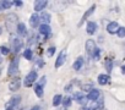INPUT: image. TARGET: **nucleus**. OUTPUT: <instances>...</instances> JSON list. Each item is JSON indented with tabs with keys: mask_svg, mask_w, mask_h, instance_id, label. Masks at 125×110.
<instances>
[{
	"mask_svg": "<svg viewBox=\"0 0 125 110\" xmlns=\"http://www.w3.org/2000/svg\"><path fill=\"white\" fill-rule=\"evenodd\" d=\"M1 4H3V9L5 10V9H10L14 3L12 1H6V0H5V1H1Z\"/></svg>",
	"mask_w": 125,
	"mask_h": 110,
	"instance_id": "a878e982",
	"label": "nucleus"
},
{
	"mask_svg": "<svg viewBox=\"0 0 125 110\" xmlns=\"http://www.w3.org/2000/svg\"><path fill=\"white\" fill-rule=\"evenodd\" d=\"M6 27L9 28V31H12L15 28H17V16L15 14H9L6 16Z\"/></svg>",
	"mask_w": 125,
	"mask_h": 110,
	"instance_id": "f257e3e1",
	"label": "nucleus"
},
{
	"mask_svg": "<svg viewBox=\"0 0 125 110\" xmlns=\"http://www.w3.org/2000/svg\"><path fill=\"white\" fill-rule=\"evenodd\" d=\"M0 72H1V69H0Z\"/></svg>",
	"mask_w": 125,
	"mask_h": 110,
	"instance_id": "4c0bfd02",
	"label": "nucleus"
},
{
	"mask_svg": "<svg viewBox=\"0 0 125 110\" xmlns=\"http://www.w3.org/2000/svg\"><path fill=\"white\" fill-rule=\"evenodd\" d=\"M54 53H55V48H54V46H50V48L48 49V55H49V56H53Z\"/></svg>",
	"mask_w": 125,
	"mask_h": 110,
	"instance_id": "c85d7f7f",
	"label": "nucleus"
},
{
	"mask_svg": "<svg viewBox=\"0 0 125 110\" xmlns=\"http://www.w3.org/2000/svg\"><path fill=\"white\" fill-rule=\"evenodd\" d=\"M14 4H15V5H16V6H19V8H20V6H22V5H23V3H22V1H15V3H14Z\"/></svg>",
	"mask_w": 125,
	"mask_h": 110,
	"instance_id": "7c9ffc66",
	"label": "nucleus"
},
{
	"mask_svg": "<svg viewBox=\"0 0 125 110\" xmlns=\"http://www.w3.org/2000/svg\"><path fill=\"white\" fill-rule=\"evenodd\" d=\"M20 101H21V97H20V95H15V97H12V98L6 103V105H5V110H15L16 106L20 104Z\"/></svg>",
	"mask_w": 125,
	"mask_h": 110,
	"instance_id": "7ed1b4c3",
	"label": "nucleus"
},
{
	"mask_svg": "<svg viewBox=\"0 0 125 110\" xmlns=\"http://www.w3.org/2000/svg\"><path fill=\"white\" fill-rule=\"evenodd\" d=\"M47 5H48V1H45V0H37V1H34V10L42 11L43 9H45Z\"/></svg>",
	"mask_w": 125,
	"mask_h": 110,
	"instance_id": "9b49d317",
	"label": "nucleus"
},
{
	"mask_svg": "<svg viewBox=\"0 0 125 110\" xmlns=\"http://www.w3.org/2000/svg\"><path fill=\"white\" fill-rule=\"evenodd\" d=\"M61 101H62V97L60 94L54 95V98H53V106H59Z\"/></svg>",
	"mask_w": 125,
	"mask_h": 110,
	"instance_id": "412c9836",
	"label": "nucleus"
},
{
	"mask_svg": "<svg viewBox=\"0 0 125 110\" xmlns=\"http://www.w3.org/2000/svg\"><path fill=\"white\" fill-rule=\"evenodd\" d=\"M105 67H107V71L110 72V71H112V67H113V63H112L110 60H107V61H105Z\"/></svg>",
	"mask_w": 125,
	"mask_h": 110,
	"instance_id": "cd10ccee",
	"label": "nucleus"
},
{
	"mask_svg": "<svg viewBox=\"0 0 125 110\" xmlns=\"http://www.w3.org/2000/svg\"><path fill=\"white\" fill-rule=\"evenodd\" d=\"M108 82H109V76H108V75L102 73V75L98 76V83H99L101 86H105Z\"/></svg>",
	"mask_w": 125,
	"mask_h": 110,
	"instance_id": "f3484780",
	"label": "nucleus"
},
{
	"mask_svg": "<svg viewBox=\"0 0 125 110\" xmlns=\"http://www.w3.org/2000/svg\"><path fill=\"white\" fill-rule=\"evenodd\" d=\"M94 60H98L99 59V49L97 48V50H96V53H94V55H93V56H92Z\"/></svg>",
	"mask_w": 125,
	"mask_h": 110,
	"instance_id": "c756f323",
	"label": "nucleus"
},
{
	"mask_svg": "<svg viewBox=\"0 0 125 110\" xmlns=\"http://www.w3.org/2000/svg\"><path fill=\"white\" fill-rule=\"evenodd\" d=\"M16 32H17V34H20V36H26L27 29H26L25 23H19V25H17V28H16Z\"/></svg>",
	"mask_w": 125,
	"mask_h": 110,
	"instance_id": "a211bd4d",
	"label": "nucleus"
},
{
	"mask_svg": "<svg viewBox=\"0 0 125 110\" xmlns=\"http://www.w3.org/2000/svg\"><path fill=\"white\" fill-rule=\"evenodd\" d=\"M74 99L76 100V101H79V103H81V104H85L88 99H87V97L86 95H83L81 92H76L75 94H74Z\"/></svg>",
	"mask_w": 125,
	"mask_h": 110,
	"instance_id": "4468645a",
	"label": "nucleus"
},
{
	"mask_svg": "<svg viewBox=\"0 0 125 110\" xmlns=\"http://www.w3.org/2000/svg\"><path fill=\"white\" fill-rule=\"evenodd\" d=\"M20 86H21V81H20V78L17 77V78H14V80L10 82L9 89H10L11 92H16V91L20 88Z\"/></svg>",
	"mask_w": 125,
	"mask_h": 110,
	"instance_id": "1a4fd4ad",
	"label": "nucleus"
},
{
	"mask_svg": "<svg viewBox=\"0 0 125 110\" xmlns=\"http://www.w3.org/2000/svg\"><path fill=\"white\" fill-rule=\"evenodd\" d=\"M11 44H12V48H14V51L15 53H19L21 50V48L23 46V43H22L21 38H17L15 36L11 37Z\"/></svg>",
	"mask_w": 125,
	"mask_h": 110,
	"instance_id": "423d86ee",
	"label": "nucleus"
},
{
	"mask_svg": "<svg viewBox=\"0 0 125 110\" xmlns=\"http://www.w3.org/2000/svg\"><path fill=\"white\" fill-rule=\"evenodd\" d=\"M61 110H66V108H64V106H62V109Z\"/></svg>",
	"mask_w": 125,
	"mask_h": 110,
	"instance_id": "e433bc0d",
	"label": "nucleus"
},
{
	"mask_svg": "<svg viewBox=\"0 0 125 110\" xmlns=\"http://www.w3.org/2000/svg\"><path fill=\"white\" fill-rule=\"evenodd\" d=\"M3 63V58H1V55H0V64Z\"/></svg>",
	"mask_w": 125,
	"mask_h": 110,
	"instance_id": "f704fd0d",
	"label": "nucleus"
},
{
	"mask_svg": "<svg viewBox=\"0 0 125 110\" xmlns=\"http://www.w3.org/2000/svg\"><path fill=\"white\" fill-rule=\"evenodd\" d=\"M116 34H118L119 38H124V37H125V27H119Z\"/></svg>",
	"mask_w": 125,
	"mask_h": 110,
	"instance_id": "393cba45",
	"label": "nucleus"
},
{
	"mask_svg": "<svg viewBox=\"0 0 125 110\" xmlns=\"http://www.w3.org/2000/svg\"><path fill=\"white\" fill-rule=\"evenodd\" d=\"M1 10H4V9H3V4H1V1H0V11H1Z\"/></svg>",
	"mask_w": 125,
	"mask_h": 110,
	"instance_id": "72a5a7b5",
	"label": "nucleus"
},
{
	"mask_svg": "<svg viewBox=\"0 0 125 110\" xmlns=\"http://www.w3.org/2000/svg\"><path fill=\"white\" fill-rule=\"evenodd\" d=\"M71 101H73V99H71V97H64V99H62V105H64V108H69L70 105H71Z\"/></svg>",
	"mask_w": 125,
	"mask_h": 110,
	"instance_id": "5701e85b",
	"label": "nucleus"
},
{
	"mask_svg": "<svg viewBox=\"0 0 125 110\" xmlns=\"http://www.w3.org/2000/svg\"><path fill=\"white\" fill-rule=\"evenodd\" d=\"M39 17H41V21L43 22L42 25H49V22H50V14L49 12H43L42 16H39Z\"/></svg>",
	"mask_w": 125,
	"mask_h": 110,
	"instance_id": "6ab92c4d",
	"label": "nucleus"
},
{
	"mask_svg": "<svg viewBox=\"0 0 125 110\" xmlns=\"http://www.w3.org/2000/svg\"><path fill=\"white\" fill-rule=\"evenodd\" d=\"M19 61L20 59L19 58H15L11 63H10V66H9V70H8V73L9 76H15L17 73V69H19Z\"/></svg>",
	"mask_w": 125,
	"mask_h": 110,
	"instance_id": "20e7f679",
	"label": "nucleus"
},
{
	"mask_svg": "<svg viewBox=\"0 0 125 110\" xmlns=\"http://www.w3.org/2000/svg\"><path fill=\"white\" fill-rule=\"evenodd\" d=\"M118 29H119V25H118V22H115V21L110 22V23L107 26V31H108V33H110V34L116 33Z\"/></svg>",
	"mask_w": 125,
	"mask_h": 110,
	"instance_id": "f8f14e48",
	"label": "nucleus"
},
{
	"mask_svg": "<svg viewBox=\"0 0 125 110\" xmlns=\"http://www.w3.org/2000/svg\"><path fill=\"white\" fill-rule=\"evenodd\" d=\"M99 97H101V93L97 89H91L90 93L87 94V99L91 100V101H97L99 99Z\"/></svg>",
	"mask_w": 125,
	"mask_h": 110,
	"instance_id": "6e6552de",
	"label": "nucleus"
},
{
	"mask_svg": "<svg viewBox=\"0 0 125 110\" xmlns=\"http://www.w3.org/2000/svg\"><path fill=\"white\" fill-rule=\"evenodd\" d=\"M94 9H96V6L93 5V6H91V8H90V9H88V10H87V11L85 12V15L82 16V21H81V23H82V22H83V21H85V20H86V18H87V17L90 16V15H92V14H93ZM81 23H80V25H81Z\"/></svg>",
	"mask_w": 125,
	"mask_h": 110,
	"instance_id": "4be33fe9",
	"label": "nucleus"
},
{
	"mask_svg": "<svg viewBox=\"0 0 125 110\" xmlns=\"http://www.w3.org/2000/svg\"><path fill=\"white\" fill-rule=\"evenodd\" d=\"M39 33L45 36V37H49L50 33H52V29H50L49 25H41L39 26Z\"/></svg>",
	"mask_w": 125,
	"mask_h": 110,
	"instance_id": "ddd939ff",
	"label": "nucleus"
},
{
	"mask_svg": "<svg viewBox=\"0 0 125 110\" xmlns=\"http://www.w3.org/2000/svg\"><path fill=\"white\" fill-rule=\"evenodd\" d=\"M83 63H85V61H83V58H81V56H80V58H77V59H76V61H75V63H74V65H73L74 70H75V71H79V70L83 66Z\"/></svg>",
	"mask_w": 125,
	"mask_h": 110,
	"instance_id": "dca6fc26",
	"label": "nucleus"
},
{
	"mask_svg": "<svg viewBox=\"0 0 125 110\" xmlns=\"http://www.w3.org/2000/svg\"><path fill=\"white\" fill-rule=\"evenodd\" d=\"M0 53H1L3 55H8V54L10 53V50H9V48H6V46H0Z\"/></svg>",
	"mask_w": 125,
	"mask_h": 110,
	"instance_id": "bb28decb",
	"label": "nucleus"
},
{
	"mask_svg": "<svg viewBox=\"0 0 125 110\" xmlns=\"http://www.w3.org/2000/svg\"><path fill=\"white\" fill-rule=\"evenodd\" d=\"M86 31H87V33L88 34H94L96 33V31H97V23L96 22H88L87 23V28H86Z\"/></svg>",
	"mask_w": 125,
	"mask_h": 110,
	"instance_id": "2eb2a0df",
	"label": "nucleus"
},
{
	"mask_svg": "<svg viewBox=\"0 0 125 110\" xmlns=\"http://www.w3.org/2000/svg\"><path fill=\"white\" fill-rule=\"evenodd\" d=\"M32 56H33V54H32V50L31 49H26L23 51V58L27 59V60H32Z\"/></svg>",
	"mask_w": 125,
	"mask_h": 110,
	"instance_id": "b1692460",
	"label": "nucleus"
},
{
	"mask_svg": "<svg viewBox=\"0 0 125 110\" xmlns=\"http://www.w3.org/2000/svg\"><path fill=\"white\" fill-rule=\"evenodd\" d=\"M37 77H38V75H37V71H31L26 77H25V81H23V86L25 87H31L36 81H37Z\"/></svg>",
	"mask_w": 125,
	"mask_h": 110,
	"instance_id": "f03ea898",
	"label": "nucleus"
},
{
	"mask_svg": "<svg viewBox=\"0 0 125 110\" xmlns=\"http://www.w3.org/2000/svg\"><path fill=\"white\" fill-rule=\"evenodd\" d=\"M34 93L37 94V97L42 98V97H43V94H44V91H43V86H41L39 83H37V84L34 86Z\"/></svg>",
	"mask_w": 125,
	"mask_h": 110,
	"instance_id": "aec40b11",
	"label": "nucleus"
},
{
	"mask_svg": "<svg viewBox=\"0 0 125 110\" xmlns=\"http://www.w3.org/2000/svg\"><path fill=\"white\" fill-rule=\"evenodd\" d=\"M39 22H41V17L38 16V14H37V12L33 14V15L31 16V18H30V25H31V27L37 28V26L39 25Z\"/></svg>",
	"mask_w": 125,
	"mask_h": 110,
	"instance_id": "9d476101",
	"label": "nucleus"
},
{
	"mask_svg": "<svg viewBox=\"0 0 125 110\" xmlns=\"http://www.w3.org/2000/svg\"><path fill=\"white\" fill-rule=\"evenodd\" d=\"M1 33H3V28H1V27H0V34H1Z\"/></svg>",
	"mask_w": 125,
	"mask_h": 110,
	"instance_id": "c9c22d12",
	"label": "nucleus"
},
{
	"mask_svg": "<svg viewBox=\"0 0 125 110\" xmlns=\"http://www.w3.org/2000/svg\"><path fill=\"white\" fill-rule=\"evenodd\" d=\"M31 110H41V106H38V105H36V106H33Z\"/></svg>",
	"mask_w": 125,
	"mask_h": 110,
	"instance_id": "2f4dec72",
	"label": "nucleus"
},
{
	"mask_svg": "<svg viewBox=\"0 0 125 110\" xmlns=\"http://www.w3.org/2000/svg\"><path fill=\"white\" fill-rule=\"evenodd\" d=\"M65 59H66V50H61L58 55V58H56V61H55V67H60L64 65L65 63Z\"/></svg>",
	"mask_w": 125,
	"mask_h": 110,
	"instance_id": "0eeeda50",
	"label": "nucleus"
},
{
	"mask_svg": "<svg viewBox=\"0 0 125 110\" xmlns=\"http://www.w3.org/2000/svg\"><path fill=\"white\" fill-rule=\"evenodd\" d=\"M85 46H86V51H87V54L90 55V56H93L94 53H96V50H97V45H96V43H94L92 39H88V40L86 42Z\"/></svg>",
	"mask_w": 125,
	"mask_h": 110,
	"instance_id": "39448f33",
	"label": "nucleus"
},
{
	"mask_svg": "<svg viewBox=\"0 0 125 110\" xmlns=\"http://www.w3.org/2000/svg\"><path fill=\"white\" fill-rule=\"evenodd\" d=\"M121 72L125 75V65H123V66H121Z\"/></svg>",
	"mask_w": 125,
	"mask_h": 110,
	"instance_id": "473e14b6",
	"label": "nucleus"
}]
</instances>
